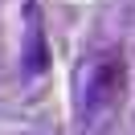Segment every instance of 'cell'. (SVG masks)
<instances>
[{
  "instance_id": "6da1fadb",
  "label": "cell",
  "mask_w": 135,
  "mask_h": 135,
  "mask_svg": "<svg viewBox=\"0 0 135 135\" xmlns=\"http://www.w3.org/2000/svg\"><path fill=\"white\" fill-rule=\"evenodd\" d=\"M127 86V66L119 49H90L74 74V110L82 131H102L115 119Z\"/></svg>"
},
{
  "instance_id": "7a4b0ae2",
  "label": "cell",
  "mask_w": 135,
  "mask_h": 135,
  "mask_svg": "<svg viewBox=\"0 0 135 135\" xmlns=\"http://www.w3.org/2000/svg\"><path fill=\"white\" fill-rule=\"evenodd\" d=\"M21 61H25V74L29 78H37L45 66H49V45H45L41 8H37V4L25 8V49H21Z\"/></svg>"
}]
</instances>
